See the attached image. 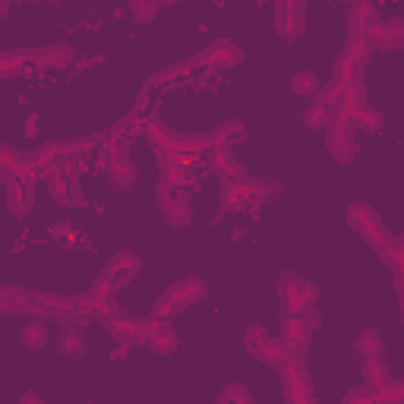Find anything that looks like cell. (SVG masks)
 Wrapping results in <instances>:
<instances>
[{
	"label": "cell",
	"mask_w": 404,
	"mask_h": 404,
	"mask_svg": "<svg viewBox=\"0 0 404 404\" xmlns=\"http://www.w3.org/2000/svg\"><path fill=\"white\" fill-rule=\"evenodd\" d=\"M357 347L367 354V360H376L382 354V341H379V335H376L373 329L360 332V335H357Z\"/></svg>",
	"instance_id": "12"
},
{
	"label": "cell",
	"mask_w": 404,
	"mask_h": 404,
	"mask_svg": "<svg viewBox=\"0 0 404 404\" xmlns=\"http://www.w3.org/2000/svg\"><path fill=\"white\" fill-rule=\"evenodd\" d=\"M243 345H247V347H250V351H253V354H259L262 347L269 345V332L262 329V325H253V329L247 332V338H243Z\"/></svg>",
	"instance_id": "15"
},
{
	"label": "cell",
	"mask_w": 404,
	"mask_h": 404,
	"mask_svg": "<svg viewBox=\"0 0 404 404\" xmlns=\"http://www.w3.org/2000/svg\"><path fill=\"white\" fill-rule=\"evenodd\" d=\"M259 360H265V363H285V345H275V341H269V345L262 347L259 354H256Z\"/></svg>",
	"instance_id": "17"
},
{
	"label": "cell",
	"mask_w": 404,
	"mask_h": 404,
	"mask_svg": "<svg viewBox=\"0 0 404 404\" xmlns=\"http://www.w3.org/2000/svg\"><path fill=\"white\" fill-rule=\"evenodd\" d=\"M218 404H250V392L240 389V385H228L221 392V398H218Z\"/></svg>",
	"instance_id": "16"
},
{
	"label": "cell",
	"mask_w": 404,
	"mask_h": 404,
	"mask_svg": "<svg viewBox=\"0 0 404 404\" xmlns=\"http://www.w3.org/2000/svg\"><path fill=\"white\" fill-rule=\"evenodd\" d=\"M149 347L155 354H171L174 347H177V335H174L168 325H158V329H152V335H149Z\"/></svg>",
	"instance_id": "10"
},
{
	"label": "cell",
	"mask_w": 404,
	"mask_h": 404,
	"mask_svg": "<svg viewBox=\"0 0 404 404\" xmlns=\"http://www.w3.org/2000/svg\"><path fill=\"white\" fill-rule=\"evenodd\" d=\"M275 29L281 38H297L303 32V3H278Z\"/></svg>",
	"instance_id": "1"
},
{
	"label": "cell",
	"mask_w": 404,
	"mask_h": 404,
	"mask_svg": "<svg viewBox=\"0 0 404 404\" xmlns=\"http://www.w3.org/2000/svg\"><path fill=\"white\" fill-rule=\"evenodd\" d=\"M145 332H149V329H143V325H139V322H133V319H117L111 325V335L117 338L120 345H139V341L145 338Z\"/></svg>",
	"instance_id": "6"
},
{
	"label": "cell",
	"mask_w": 404,
	"mask_h": 404,
	"mask_svg": "<svg viewBox=\"0 0 404 404\" xmlns=\"http://www.w3.org/2000/svg\"><path fill=\"white\" fill-rule=\"evenodd\" d=\"M23 345L29 347V351H41V347L48 345V329L41 322H29L23 329Z\"/></svg>",
	"instance_id": "11"
},
{
	"label": "cell",
	"mask_w": 404,
	"mask_h": 404,
	"mask_svg": "<svg viewBox=\"0 0 404 404\" xmlns=\"http://www.w3.org/2000/svg\"><path fill=\"white\" fill-rule=\"evenodd\" d=\"M401 243H404V237H401Z\"/></svg>",
	"instance_id": "24"
},
{
	"label": "cell",
	"mask_w": 404,
	"mask_h": 404,
	"mask_svg": "<svg viewBox=\"0 0 404 404\" xmlns=\"http://www.w3.org/2000/svg\"><path fill=\"white\" fill-rule=\"evenodd\" d=\"M158 196H161V209H165L168 221H171L174 228L190 225V218H193V209H190V202L183 199V196L168 193V183H165L161 190H158Z\"/></svg>",
	"instance_id": "2"
},
{
	"label": "cell",
	"mask_w": 404,
	"mask_h": 404,
	"mask_svg": "<svg viewBox=\"0 0 404 404\" xmlns=\"http://www.w3.org/2000/svg\"><path fill=\"white\" fill-rule=\"evenodd\" d=\"M363 373H367L370 382H382V379H385V370H379L376 363H370V360H367V367H363Z\"/></svg>",
	"instance_id": "21"
},
{
	"label": "cell",
	"mask_w": 404,
	"mask_h": 404,
	"mask_svg": "<svg viewBox=\"0 0 404 404\" xmlns=\"http://www.w3.org/2000/svg\"><path fill=\"white\" fill-rule=\"evenodd\" d=\"M329 149H332V155H335V161H341V165H347V161L357 155L354 136L347 133V130H338V127L329 130Z\"/></svg>",
	"instance_id": "4"
},
{
	"label": "cell",
	"mask_w": 404,
	"mask_h": 404,
	"mask_svg": "<svg viewBox=\"0 0 404 404\" xmlns=\"http://www.w3.org/2000/svg\"><path fill=\"white\" fill-rule=\"evenodd\" d=\"M108 174H111L114 190H130L136 183V171H133V165H130L127 155H117V161L108 168Z\"/></svg>",
	"instance_id": "7"
},
{
	"label": "cell",
	"mask_w": 404,
	"mask_h": 404,
	"mask_svg": "<svg viewBox=\"0 0 404 404\" xmlns=\"http://www.w3.org/2000/svg\"><path fill=\"white\" fill-rule=\"evenodd\" d=\"M385 29H389V41H385V45L401 48L404 45V23H392V26H385Z\"/></svg>",
	"instance_id": "19"
},
{
	"label": "cell",
	"mask_w": 404,
	"mask_h": 404,
	"mask_svg": "<svg viewBox=\"0 0 404 404\" xmlns=\"http://www.w3.org/2000/svg\"><path fill=\"white\" fill-rule=\"evenodd\" d=\"M199 294H205V287H202L199 281H183V285H174V287H171L168 300H171L174 310H177V307H187L190 300H196Z\"/></svg>",
	"instance_id": "9"
},
{
	"label": "cell",
	"mask_w": 404,
	"mask_h": 404,
	"mask_svg": "<svg viewBox=\"0 0 404 404\" xmlns=\"http://www.w3.org/2000/svg\"><path fill=\"white\" fill-rule=\"evenodd\" d=\"M139 272V259H136L133 253H120V256H114V262H111V269H108V275H111V281H114V287H120V285H127L130 278Z\"/></svg>",
	"instance_id": "5"
},
{
	"label": "cell",
	"mask_w": 404,
	"mask_h": 404,
	"mask_svg": "<svg viewBox=\"0 0 404 404\" xmlns=\"http://www.w3.org/2000/svg\"><path fill=\"white\" fill-rule=\"evenodd\" d=\"M325 114H329V108H325V105H319V101H316V105L310 108V111L303 114V117H307V123H310V127H319V123H322V117H325Z\"/></svg>",
	"instance_id": "20"
},
{
	"label": "cell",
	"mask_w": 404,
	"mask_h": 404,
	"mask_svg": "<svg viewBox=\"0 0 404 404\" xmlns=\"http://www.w3.org/2000/svg\"><path fill=\"white\" fill-rule=\"evenodd\" d=\"M130 10H133L139 19H149V16H155V7H149V3H133Z\"/></svg>",
	"instance_id": "22"
},
{
	"label": "cell",
	"mask_w": 404,
	"mask_h": 404,
	"mask_svg": "<svg viewBox=\"0 0 404 404\" xmlns=\"http://www.w3.org/2000/svg\"><path fill=\"white\" fill-rule=\"evenodd\" d=\"M51 193L57 196L63 205H70V202H73V190H70V180L67 177H54L51 180Z\"/></svg>",
	"instance_id": "18"
},
{
	"label": "cell",
	"mask_w": 404,
	"mask_h": 404,
	"mask_svg": "<svg viewBox=\"0 0 404 404\" xmlns=\"http://www.w3.org/2000/svg\"><path fill=\"white\" fill-rule=\"evenodd\" d=\"M291 89L297 92V95H313V92L319 89V79H316L313 73H294L291 76Z\"/></svg>",
	"instance_id": "13"
},
{
	"label": "cell",
	"mask_w": 404,
	"mask_h": 404,
	"mask_svg": "<svg viewBox=\"0 0 404 404\" xmlns=\"http://www.w3.org/2000/svg\"><path fill=\"white\" fill-rule=\"evenodd\" d=\"M32 180H23V183H13L10 187V209L16 212V215H26V212L32 209Z\"/></svg>",
	"instance_id": "8"
},
{
	"label": "cell",
	"mask_w": 404,
	"mask_h": 404,
	"mask_svg": "<svg viewBox=\"0 0 404 404\" xmlns=\"http://www.w3.org/2000/svg\"><path fill=\"white\" fill-rule=\"evenodd\" d=\"M70 234V225H57V237H67Z\"/></svg>",
	"instance_id": "23"
},
{
	"label": "cell",
	"mask_w": 404,
	"mask_h": 404,
	"mask_svg": "<svg viewBox=\"0 0 404 404\" xmlns=\"http://www.w3.org/2000/svg\"><path fill=\"white\" fill-rule=\"evenodd\" d=\"M285 338L291 341L294 347H303L310 341V325H307V322H287Z\"/></svg>",
	"instance_id": "14"
},
{
	"label": "cell",
	"mask_w": 404,
	"mask_h": 404,
	"mask_svg": "<svg viewBox=\"0 0 404 404\" xmlns=\"http://www.w3.org/2000/svg\"><path fill=\"white\" fill-rule=\"evenodd\" d=\"M85 347H89V341H85L83 329H76V325H70V329H63V332H60V338H57V351L63 354L67 360L83 357V354H85Z\"/></svg>",
	"instance_id": "3"
}]
</instances>
